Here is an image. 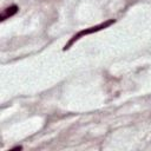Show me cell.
Returning <instances> with one entry per match:
<instances>
[{
	"label": "cell",
	"instance_id": "3",
	"mask_svg": "<svg viewBox=\"0 0 151 151\" xmlns=\"http://www.w3.org/2000/svg\"><path fill=\"white\" fill-rule=\"evenodd\" d=\"M12 150H21V146H17V147H13Z\"/></svg>",
	"mask_w": 151,
	"mask_h": 151
},
{
	"label": "cell",
	"instance_id": "2",
	"mask_svg": "<svg viewBox=\"0 0 151 151\" xmlns=\"http://www.w3.org/2000/svg\"><path fill=\"white\" fill-rule=\"evenodd\" d=\"M18 11H19V7H18L17 5H12V6H9V7H6V8L1 12V14H0V20L4 21V20H6V19H8L9 17H13L14 14H17Z\"/></svg>",
	"mask_w": 151,
	"mask_h": 151
},
{
	"label": "cell",
	"instance_id": "1",
	"mask_svg": "<svg viewBox=\"0 0 151 151\" xmlns=\"http://www.w3.org/2000/svg\"><path fill=\"white\" fill-rule=\"evenodd\" d=\"M116 22V20L114 19H110V20H106V21H104V22H101V24H98V25H96V26H92V27H88V28H85V29H81V31H79L78 33H76L71 39H70V41L64 46V51H66V50H68L77 40H79L80 38H83L84 35H87V34H92V33H96V32H98V31H101V29H104V28H106V27H109V26H111L112 24H114Z\"/></svg>",
	"mask_w": 151,
	"mask_h": 151
}]
</instances>
